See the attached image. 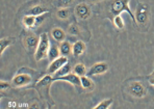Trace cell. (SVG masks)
<instances>
[{"mask_svg":"<svg viewBox=\"0 0 154 109\" xmlns=\"http://www.w3.org/2000/svg\"><path fill=\"white\" fill-rule=\"evenodd\" d=\"M129 1H130V0H115V1H112L109 6V14L112 16H114V17H116V16H119V15H121L122 13L126 12L129 14V16H130L133 23L137 24L134 14L132 13V11L130 10V8H129V5H128Z\"/></svg>","mask_w":154,"mask_h":109,"instance_id":"6da1fadb","label":"cell"},{"mask_svg":"<svg viewBox=\"0 0 154 109\" xmlns=\"http://www.w3.org/2000/svg\"><path fill=\"white\" fill-rule=\"evenodd\" d=\"M50 48V42H49V36L47 33H42L40 35V43L38 45V48L35 52V60H42L46 58L48 55V51Z\"/></svg>","mask_w":154,"mask_h":109,"instance_id":"7a4b0ae2","label":"cell"},{"mask_svg":"<svg viewBox=\"0 0 154 109\" xmlns=\"http://www.w3.org/2000/svg\"><path fill=\"white\" fill-rule=\"evenodd\" d=\"M149 18V6L146 3H140L137 8V15H135V20L137 24H145L148 21Z\"/></svg>","mask_w":154,"mask_h":109,"instance_id":"3957f363","label":"cell"},{"mask_svg":"<svg viewBox=\"0 0 154 109\" xmlns=\"http://www.w3.org/2000/svg\"><path fill=\"white\" fill-rule=\"evenodd\" d=\"M32 78L29 74L25 73H21V74H17L12 80V85L15 87H24V86L28 85L31 83Z\"/></svg>","mask_w":154,"mask_h":109,"instance_id":"277c9868","label":"cell"},{"mask_svg":"<svg viewBox=\"0 0 154 109\" xmlns=\"http://www.w3.org/2000/svg\"><path fill=\"white\" fill-rule=\"evenodd\" d=\"M74 13H75V16L78 19L87 20V19H89L91 17V15H92V10H91L89 4L79 3L75 6Z\"/></svg>","mask_w":154,"mask_h":109,"instance_id":"5b68a950","label":"cell"},{"mask_svg":"<svg viewBox=\"0 0 154 109\" xmlns=\"http://www.w3.org/2000/svg\"><path fill=\"white\" fill-rule=\"evenodd\" d=\"M52 78H53V77H52ZM53 81H67V82L71 83L73 86H75L77 89H79V88L81 87L80 77H79L78 75L74 74V73H69V74L64 75V76L53 78Z\"/></svg>","mask_w":154,"mask_h":109,"instance_id":"8992f818","label":"cell"},{"mask_svg":"<svg viewBox=\"0 0 154 109\" xmlns=\"http://www.w3.org/2000/svg\"><path fill=\"white\" fill-rule=\"evenodd\" d=\"M67 62H69V59H68L67 56L60 55V57L55 58L54 60H52L48 67V70H47V73L50 75H53L55 72H57L58 70L62 67H64Z\"/></svg>","mask_w":154,"mask_h":109,"instance_id":"52a82bcc","label":"cell"},{"mask_svg":"<svg viewBox=\"0 0 154 109\" xmlns=\"http://www.w3.org/2000/svg\"><path fill=\"white\" fill-rule=\"evenodd\" d=\"M108 71V65L104 61H100V62H96L90 68V70L87 72V76H97V75H102L104 73Z\"/></svg>","mask_w":154,"mask_h":109,"instance_id":"ba28073f","label":"cell"},{"mask_svg":"<svg viewBox=\"0 0 154 109\" xmlns=\"http://www.w3.org/2000/svg\"><path fill=\"white\" fill-rule=\"evenodd\" d=\"M128 92L134 98H143L146 96V88L141 82H131L128 86Z\"/></svg>","mask_w":154,"mask_h":109,"instance_id":"9c48e42d","label":"cell"},{"mask_svg":"<svg viewBox=\"0 0 154 109\" xmlns=\"http://www.w3.org/2000/svg\"><path fill=\"white\" fill-rule=\"evenodd\" d=\"M40 43V38H38L35 35H28L24 38L23 44L24 47L26 48L27 51H33L35 52V50L38 48V45Z\"/></svg>","mask_w":154,"mask_h":109,"instance_id":"30bf717a","label":"cell"},{"mask_svg":"<svg viewBox=\"0 0 154 109\" xmlns=\"http://www.w3.org/2000/svg\"><path fill=\"white\" fill-rule=\"evenodd\" d=\"M85 51V44L81 41H76L72 46V54L74 57H79Z\"/></svg>","mask_w":154,"mask_h":109,"instance_id":"8fae6325","label":"cell"},{"mask_svg":"<svg viewBox=\"0 0 154 109\" xmlns=\"http://www.w3.org/2000/svg\"><path fill=\"white\" fill-rule=\"evenodd\" d=\"M22 23L24 26L28 29H32L35 27L38 26L37 24V17L35 16H30V15H26L24 16L23 20H22Z\"/></svg>","mask_w":154,"mask_h":109,"instance_id":"7c38bea8","label":"cell"},{"mask_svg":"<svg viewBox=\"0 0 154 109\" xmlns=\"http://www.w3.org/2000/svg\"><path fill=\"white\" fill-rule=\"evenodd\" d=\"M80 81H81V87L83 89L88 90V92H92L94 89L95 85H94V82L92 81V79L90 78L89 76L85 75V76L80 77Z\"/></svg>","mask_w":154,"mask_h":109,"instance_id":"4fadbf2b","label":"cell"},{"mask_svg":"<svg viewBox=\"0 0 154 109\" xmlns=\"http://www.w3.org/2000/svg\"><path fill=\"white\" fill-rule=\"evenodd\" d=\"M51 35H52V38H54V40L56 41V42H64V41L66 40V32L63 29L60 28H53L51 31Z\"/></svg>","mask_w":154,"mask_h":109,"instance_id":"5bb4252c","label":"cell"},{"mask_svg":"<svg viewBox=\"0 0 154 109\" xmlns=\"http://www.w3.org/2000/svg\"><path fill=\"white\" fill-rule=\"evenodd\" d=\"M46 13H48V10H46V8H44L41 5H35V6H32L31 8H29V11H27L26 15L35 16V17H37V16H41Z\"/></svg>","mask_w":154,"mask_h":109,"instance_id":"9a60e30c","label":"cell"},{"mask_svg":"<svg viewBox=\"0 0 154 109\" xmlns=\"http://www.w3.org/2000/svg\"><path fill=\"white\" fill-rule=\"evenodd\" d=\"M60 47H57L56 45H51L50 48H49V51H48V55H47V57L49 58V60L52 61V60L55 59V58L60 57Z\"/></svg>","mask_w":154,"mask_h":109,"instance_id":"2e32d148","label":"cell"},{"mask_svg":"<svg viewBox=\"0 0 154 109\" xmlns=\"http://www.w3.org/2000/svg\"><path fill=\"white\" fill-rule=\"evenodd\" d=\"M15 42V38H4L0 40V54L2 55V53L4 52L8 47H10L11 45L14 44Z\"/></svg>","mask_w":154,"mask_h":109,"instance_id":"e0dca14e","label":"cell"},{"mask_svg":"<svg viewBox=\"0 0 154 109\" xmlns=\"http://www.w3.org/2000/svg\"><path fill=\"white\" fill-rule=\"evenodd\" d=\"M60 55L68 56L69 54H71V52H72V47H71V44H70V42L64 41V42L60 43Z\"/></svg>","mask_w":154,"mask_h":109,"instance_id":"ac0fdd59","label":"cell"},{"mask_svg":"<svg viewBox=\"0 0 154 109\" xmlns=\"http://www.w3.org/2000/svg\"><path fill=\"white\" fill-rule=\"evenodd\" d=\"M52 82H53V78H52V76L50 74H48V75H46V76L43 77L40 81H38L37 87H46V86L50 85Z\"/></svg>","mask_w":154,"mask_h":109,"instance_id":"d6986e66","label":"cell"},{"mask_svg":"<svg viewBox=\"0 0 154 109\" xmlns=\"http://www.w3.org/2000/svg\"><path fill=\"white\" fill-rule=\"evenodd\" d=\"M87 68L83 63H76L73 68V73L76 75H78L79 77H82L85 75H87Z\"/></svg>","mask_w":154,"mask_h":109,"instance_id":"ffe728a7","label":"cell"},{"mask_svg":"<svg viewBox=\"0 0 154 109\" xmlns=\"http://www.w3.org/2000/svg\"><path fill=\"white\" fill-rule=\"evenodd\" d=\"M70 71H71V67H70V63L67 62L64 67H62L57 72H55L53 74V78H56V77H60V76H64V75H67L69 74Z\"/></svg>","mask_w":154,"mask_h":109,"instance_id":"44dd1931","label":"cell"},{"mask_svg":"<svg viewBox=\"0 0 154 109\" xmlns=\"http://www.w3.org/2000/svg\"><path fill=\"white\" fill-rule=\"evenodd\" d=\"M56 17L58 19H62V20H66L70 17V11L68 8H62L56 12Z\"/></svg>","mask_w":154,"mask_h":109,"instance_id":"7402d4cb","label":"cell"},{"mask_svg":"<svg viewBox=\"0 0 154 109\" xmlns=\"http://www.w3.org/2000/svg\"><path fill=\"white\" fill-rule=\"evenodd\" d=\"M112 21H114V24L115 26L117 27L118 29H120V30H122V29H124V27H125V24H124V20L123 18L121 17V16H116L114 17V19H112Z\"/></svg>","mask_w":154,"mask_h":109,"instance_id":"603a6c76","label":"cell"},{"mask_svg":"<svg viewBox=\"0 0 154 109\" xmlns=\"http://www.w3.org/2000/svg\"><path fill=\"white\" fill-rule=\"evenodd\" d=\"M112 104V99H105L103 101H101L98 105L95 106V109H107L109 108V106Z\"/></svg>","mask_w":154,"mask_h":109,"instance_id":"cb8c5ba5","label":"cell"},{"mask_svg":"<svg viewBox=\"0 0 154 109\" xmlns=\"http://www.w3.org/2000/svg\"><path fill=\"white\" fill-rule=\"evenodd\" d=\"M68 32H69L70 35H79V32H80V29H79V27L77 26L76 24H72L71 26L69 27V29H68Z\"/></svg>","mask_w":154,"mask_h":109,"instance_id":"d4e9b609","label":"cell"},{"mask_svg":"<svg viewBox=\"0 0 154 109\" xmlns=\"http://www.w3.org/2000/svg\"><path fill=\"white\" fill-rule=\"evenodd\" d=\"M73 2V0H58L57 1V5L60 8H65V6H68Z\"/></svg>","mask_w":154,"mask_h":109,"instance_id":"484cf974","label":"cell"},{"mask_svg":"<svg viewBox=\"0 0 154 109\" xmlns=\"http://www.w3.org/2000/svg\"><path fill=\"white\" fill-rule=\"evenodd\" d=\"M11 84H12V83H8V82H6V81H0V90L3 92L6 88L10 87Z\"/></svg>","mask_w":154,"mask_h":109,"instance_id":"4316f807","label":"cell"},{"mask_svg":"<svg viewBox=\"0 0 154 109\" xmlns=\"http://www.w3.org/2000/svg\"><path fill=\"white\" fill-rule=\"evenodd\" d=\"M148 81L151 85H154V73H152V74L148 77Z\"/></svg>","mask_w":154,"mask_h":109,"instance_id":"83f0119b","label":"cell"},{"mask_svg":"<svg viewBox=\"0 0 154 109\" xmlns=\"http://www.w3.org/2000/svg\"><path fill=\"white\" fill-rule=\"evenodd\" d=\"M88 1L92 2V3H96V2H100V1H102V0H88Z\"/></svg>","mask_w":154,"mask_h":109,"instance_id":"f1b7e54d","label":"cell"}]
</instances>
